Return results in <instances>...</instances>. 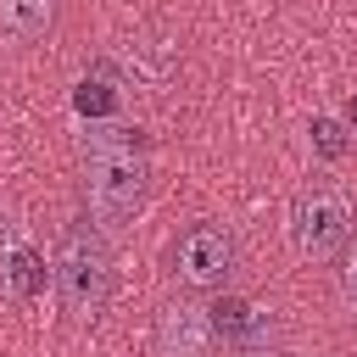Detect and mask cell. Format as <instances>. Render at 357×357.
Listing matches in <instances>:
<instances>
[{"mask_svg":"<svg viewBox=\"0 0 357 357\" xmlns=\"http://www.w3.org/2000/svg\"><path fill=\"white\" fill-rule=\"evenodd\" d=\"M340 296H346V307L357 312V234L346 240V257H340Z\"/></svg>","mask_w":357,"mask_h":357,"instance_id":"obj_9","label":"cell"},{"mask_svg":"<svg viewBox=\"0 0 357 357\" xmlns=\"http://www.w3.org/2000/svg\"><path fill=\"white\" fill-rule=\"evenodd\" d=\"M351 128H357V100H351Z\"/></svg>","mask_w":357,"mask_h":357,"instance_id":"obj_10","label":"cell"},{"mask_svg":"<svg viewBox=\"0 0 357 357\" xmlns=\"http://www.w3.org/2000/svg\"><path fill=\"white\" fill-rule=\"evenodd\" d=\"M151 190V156L139 128L128 123H100L84 134V206L100 234H123L145 212Z\"/></svg>","mask_w":357,"mask_h":357,"instance_id":"obj_1","label":"cell"},{"mask_svg":"<svg viewBox=\"0 0 357 357\" xmlns=\"http://www.w3.org/2000/svg\"><path fill=\"white\" fill-rule=\"evenodd\" d=\"M0 290H6L11 301H33V296L45 290V257H39L22 234H11V240L0 245Z\"/></svg>","mask_w":357,"mask_h":357,"instance_id":"obj_6","label":"cell"},{"mask_svg":"<svg viewBox=\"0 0 357 357\" xmlns=\"http://www.w3.org/2000/svg\"><path fill=\"white\" fill-rule=\"evenodd\" d=\"M284 229H290V245H296L301 257L324 262V257L346 251V240H351V206H346L340 190L312 184V190H301V195L290 201V223H284Z\"/></svg>","mask_w":357,"mask_h":357,"instance_id":"obj_3","label":"cell"},{"mask_svg":"<svg viewBox=\"0 0 357 357\" xmlns=\"http://www.w3.org/2000/svg\"><path fill=\"white\" fill-rule=\"evenodd\" d=\"M56 284H61V307L78 318V324H95L112 301V251H106V234L78 218L67 234H61V251H56Z\"/></svg>","mask_w":357,"mask_h":357,"instance_id":"obj_2","label":"cell"},{"mask_svg":"<svg viewBox=\"0 0 357 357\" xmlns=\"http://www.w3.org/2000/svg\"><path fill=\"white\" fill-rule=\"evenodd\" d=\"M212 335H218V324L195 301H173L162 312V324H156L162 357H212Z\"/></svg>","mask_w":357,"mask_h":357,"instance_id":"obj_5","label":"cell"},{"mask_svg":"<svg viewBox=\"0 0 357 357\" xmlns=\"http://www.w3.org/2000/svg\"><path fill=\"white\" fill-rule=\"evenodd\" d=\"M173 273L190 290H223V279L234 273V240L218 223H190L173 245Z\"/></svg>","mask_w":357,"mask_h":357,"instance_id":"obj_4","label":"cell"},{"mask_svg":"<svg viewBox=\"0 0 357 357\" xmlns=\"http://www.w3.org/2000/svg\"><path fill=\"white\" fill-rule=\"evenodd\" d=\"M307 134H312V151H318L324 162H335V156H346V145H351V134H346V123H340V117H329V112H324V117H312V128H307Z\"/></svg>","mask_w":357,"mask_h":357,"instance_id":"obj_8","label":"cell"},{"mask_svg":"<svg viewBox=\"0 0 357 357\" xmlns=\"http://www.w3.org/2000/svg\"><path fill=\"white\" fill-rule=\"evenodd\" d=\"M56 22V0H0V33L11 45H33L45 39Z\"/></svg>","mask_w":357,"mask_h":357,"instance_id":"obj_7","label":"cell"}]
</instances>
